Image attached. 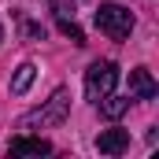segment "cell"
Wrapping results in <instances>:
<instances>
[{
    "label": "cell",
    "instance_id": "8fae6325",
    "mask_svg": "<svg viewBox=\"0 0 159 159\" xmlns=\"http://www.w3.org/2000/svg\"><path fill=\"white\" fill-rule=\"evenodd\" d=\"M0 41H4V30H0Z\"/></svg>",
    "mask_w": 159,
    "mask_h": 159
},
{
    "label": "cell",
    "instance_id": "5b68a950",
    "mask_svg": "<svg viewBox=\"0 0 159 159\" xmlns=\"http://www.w3.org/2000/svg\"><path fill=\"white\" fill-rule=\"evenodd\" d=\"M96 148H100L104 156H122V152H129V129H104V133L96 137Z\"/></svg>",
    "mask_w": 159,
    "mask_h": 159
},
{
    "label": "cell",
    "instance_id": "277c9868",
    "mask_svg": "<svg viewBox=\"0 0 159 159\" xmlns=\"http://www.w3.org/2000/svg\"><path fill=\"white\" fill-rule=\"evenodd\" d=\"M156 96H159V85L148 67L129 70V100H156Z\"/></svg>",
    "mask_w": 159,
    "mask_h": 159
},
{
    "label": "cell",
    "instance_id": "52a82bcc",
    "mask_svg": "<svg viewBox=\"0 0 159 159\" xmlns=\"http://www.w3.org/2000/svg\"><path fill=\"white\" fill-rule=\"evenodd\" d=\"M96 104H100V115H104V119H122V115L129 111V96H111V93H107V96L96 100Z\"/></svg>",
    "mask_w": 159,
    "mask_h": 159
},
{
    "label": "cell",
    "instance_id": "6da1fadb",
    "mask_svg": "<svg viewBox=\"0 0 159 159\" xmlns=\"http://www.w3.org/2000/svg\"><path fill=\"white\" fill-rule=\"evenodd\" d=\"M67 115H70V93L67 89H56L52 100H44L41 107H34L30 115L19 119V129H48V126L67 122Z\"/></svg>",
    "mask_w": 159,
    "mask_h": 159
},
{
    "label": "cell",
    "instance_id": "ba28073f",
    "mask_svg": "<svg viewBox=\"0 0 159 159\" xmlns=\"http://www.w3.org/2000/svg\"><path fill=\"white\" fill-rule=\"evenodd\" d=\"M34 78H37V67H34V63H22V67L15 70V78H11V93L22 96V93L34 85Z\"/></svg>",
    "mask_w": 159,
    "mask_h": 159
},
{
    "label": "cell",
    "instance_id": "9c48e42d",
    "mask_svg": "<svg viewBox=\"0 0 159 159\" xmlns=\"http://www.w3.org/2000/svg\"><path fill=\"white\" fill-rule=\"evenodd\" d=\"M59 34H63V37H70L74 44H85V34H81V26L74 22V19H59Z\"/></svg>",
    "mask_w": 159,
    "mask_h": 159
},
{
    "label": "cell",
    "instance_id": "3957f363",
    "mask_svg": "<svg viewBox=\"0 0 159 159\" xmlns=\"http://www.w3.org/2000/svg\"><path fill=\"white\" fill-rule=\"evenodd\" d=\"M115 81H119V67H115L111 59H96V63L85 70V96L96 104V100H104V96L115 89Z\"/></svg>",
    "mask_w": 159,
    "mask_h": 159
},
{
    "label": "cell",
    "instance_id": "7a4b0ae2",
    "mask_svg": "<svg viewBox=\"0 0 159 159\" xmlns=\"http://www.w3.org/2000/svg\"><path fill=\"white\" fill-rule=\"evenodd\" d=\"M96 30L107 34L111 41H126L133 30V11L122 4H100L96 7Z\"/></svg>",
    "mask_w": 159,
    "mask_h": 159
},
{
    "label": "cell",
    "instance_id": "30bf717a",
    "mask_svg": "<svg viewBox=\"0 0 159 159\" xmlns=\"http://www.w3.org/2000/svg\"><path fill=\"white\" fill-rule=\"evenodd\" d=\"M22 34L30 41H44V26H37V22H30V19H22Z\"/></svg>",
    "mask_w": 159,
    "mask_h": 159
},
{
    "label": "cell",
    "instance_id": "8992f818",
    "mask_svg": "<svg viewBox=\"0 0 159 159\" xmlns=\"http://www.w3.org/2000/svg\"><path fill=\"white\" fill-rule=\"evenodd\" d=\"M52 144L44 137H15L11 141V156H48Z\"/></svg>",
    "mask_w": 159,
    "mask_h": 159
}]
</instances>
